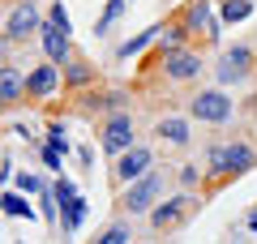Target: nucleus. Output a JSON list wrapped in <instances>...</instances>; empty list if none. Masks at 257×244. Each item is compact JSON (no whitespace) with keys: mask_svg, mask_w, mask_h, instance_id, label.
<instances>
[{"mask_svg":"<svg viewBox=\"0 0 257 244\" xmlns=\"http://www.w3.org/2000/svg\"><path fill=\"white\" fill-rule=\"evenodd\" d=\"M159 193H163V172H159V167H150L142 180L124 184V197H120V206H124L128 214H142V210H155Z\"/></svg>","mask_w":257,"mask_h":244,"instance_id":"f257e3e1","label":"nucleus"},{"mask_svg":"<svg viewBox=\"0 0 257 244\" xmlns=\"http://www.w3.org/2000/svg\"><path fill=\"white\" fill-rule=\"evenodd\" d=\"M257 163V154H253V146H244V142H227V146H214L210 150V172L214 176H240V172H248Z\"/></svg>","mask_w":257,"mask_h":244,"instance_id":"f03ea898","label":"nucleus"},{"mask_svg":"<svg viewBox=\"0 0 257 244\" xmlns=\"http://www.w3.org/2000/svg\"><path fill=\"white\" fill-rule=\"evenodd\" d=\"M189 116L206 120V125H223V120H231V99L223 90H197V99L189 103Z\"/></svg>","mask_w":257,"mask_h":244,"instance_id":"7ed1b4c3","label":"nucleus"},{"mask_svg":"<svg viewBox=\"0 0 257 244\" xmlns=\"http://www.w3.org/2000/svg\"><path fill=\"white\" fill-rule=\"evenodd\" d=\"M99 146H103L107 154H124V150H133V120H128V111H116V116L103 125Z\"/></svg>","mask_w":257,"mask_h":244,"instance_id":"20e7f679","label":"nucleus"},{"mask_svg":"<svg viewBox=\"0 0 257 244\" xmlns=\"http://www.w3.org/2000/svg\"><path fill=\"white\" fill-rule=\"evenodd\" d=\"M35 30H43L39 26V9L30 5V0H18L9 9V22H5V39L9 43H22L26 35H35Z\"/></svg>","mask_w":257,"mask_h":244,"instance_id":"39448f33","label":"nucleus"},{"mask_svg":"<svg viewBox=\"0 0 257 244\" xmlns=\"http://www.w3.org/2000/svg\"><path fill=\"white\" fill-rule=\"evenodd\" d=\"M248 69H253V52L236 43L231 52H223V60H219V81L223 86H236V81L248 77Z\"/></svg>","mask_w":257,"mask_h":244,"instance_id":"423d86ee","label":"nucleus"},{"mask_svg":"<svg viewBox=\"0 0 257 244\" xmlns=\"http://www.w3.org/2000/svg\"><path fill=\"white\" fill-rule=\"evenodd\" d=\"M163 73H167L172 81H189V77H197V73H202V56L189 52V47H176V52L163 56Z\"/></svg>","mask_w":257,"mask_h":244,"instance_id":"0eeeda50","label":"nucleus"},{"mask_svg":"<svg viewBox=\"0 0 257 244\" xmlns=\"http://www.w3.org/2000/svg\"><path fill=\"white\" fill-rule=\"evenodd\" d=\"M189 214H193V197H172V201H163V206L150 210V227H155V231H167V227L184 223Z\"/></svg>","mask_w":257,"mask_h":244,"instance_id":"6e6552de","label":"nucleus"},{"mask_svg":"<svg viewBox=\"0 0 257 244\" xmlns=\"http://www.w3.org/2000/svg\"><path fill=\"white\" fill-rule=\"evenodd\" d=\"M146 172H150V150H146V146H133V150H124V154L116 159V180H120V184L142 180Z\"/></svg>","mask_w":257,"mask_h":244,"instance_id":"1a4fd4ad","label":"nucleus"},{"mask_svg":"<svg viewBox=\"0 0 257 244\" xmlns=\"http://www.w3.org/2000/svg\"><path fill=\"white\" fill-rule=\"evenodd\" d=\"M60 90V64H39V69L26 73V94H35V99H47V94Z\"/></svg>","mask_w":257,"mask_h":244,"instance_id":"9d476101","label":"nucleus"},{"mask_svg":"<svg viewBox=\"0 0 257 244\" xmlns=\"http://www.w3.org/2000/svg\"><path fill=\"white\" fill-rule=\"evenodd\" d=\"M180 22H184L189 30H202L206 39H219V22L210 18V0H193L189 9H184V18H180Z\"/></svg>","mask_w":257,"mask_h":244,"instance_id":"9b49d317","label":"nucleus"},{"mask_svg":"<svg viewBox=\"0 0 257 244\" xmlns=\"http://www.w3.org/2000/svg\"><path fill=\"white\" fill-rule=\"evenodd\" d=\"M39 35H43V52H47V60H52V64H64V60H69V35H64V30H56L52 22H47Z\"/></svg>","mask_w":257,"mask_h":244,"instance_id":"f8f14e48","label":"nucleus"},{"mask_svg":"<svg viewBox=\"0 0 257 244\" xmlns=\"http://www.w3.org/2000/svg\"><path fill=\"white\" fill-rule=\"evenodd\" d=\"M22 90H26V81H22V73L13 69V64H5V73H0V99L5 103H18Z\"/></svg>","mask_w":257,"mask_h":244,"instance_id":"ddd939ff","label":"nucleus"},{"mask_svg":"<svg viewBox=\"0 0 257 244\" xmlns=\"http://www.w3.org/2000/svg\"><path fill=\"white\" fill-rule=\"evenodd\" d=\"M60 214H64V227H69V231H77V227L86 223V214H90V201H86L82 193H77V197L69 201V206H60Z\"/></svg>","mask_w":257,"mask_h":244,"instance_id":"4468645a","label":"nucleus"},{"mask_svg":"<svg viewBox=\"0 0 257 244\" xmlns=\"http://www.w3.org/2000/svg\"><path fill=\"white\" fill-rule=\"evenodd\" d=\"M155 35H163V30H159V26H150V30H142V35H133V39H124V43H120V60H128V56H138L142 52V47H150V43H155Z\"/></svg>","mask_w":257,"mask_h":244,"instance_id":"2eb2a0df","label":"nucleus"},{"mask_svg":"<svg viewBox=\"0 0 257 244\" xmlns=\"http://www.w3.org/2000/svg\"><path fill=\"white\" fill-rule=\"evenodd\" d=\"M159 137H163V142H172V146H184L189 142V125H184V120H159Z\"/></svg>","mask_w":257,"mask_h":244,"instance_id":"dca6fc26","label":"nucleus"},{"mask_svg":"<svg viewBox=\"0 0 257 244\" xmlns=\"http://www.w3.org/2000/svg\"><path fill=\"white\" fill-rule=\"evenodd\" d=\"M248 13H253V0H223V9H219V18L227 22V26H236V22H244Z\"/></svg>","mask_w":257,"mask_h":244,"instance_id":"f3484780","label":"nucleus"},{"mask_svg":"<svg viewBox=\"0 0 257 244\" xmlns=\"http://www.w3.org/2000/svg\"><path fill=\"white\" fill-rule=\"evenodd\" d=\"M30 193H5V214L13 218H35V206H30Z\"/></svg>","mask_w":257,"mask_h":244,"instance_id":"a211bd4d","label":"nucleus"},{"mask_svg":"<svg viewBox=\"0 0 257 244\" xmlns=\"http://www.w3.org/2000/svg\"><path fill=\"white\" fill-rule=\"evenodd\" d=\"M124 5H128V0H107V9H103V18L94 22V39H99V35H107V30L116 26V18L124 13Z\"/></svg>","mask_w":257,"mask_h":244,"instance_id":"6ab92c4d","label":"nucleus"},{"mask_svg":"<svg viewBox=\"0 0 257 244\" xmlns=\"http://www.w3.org/2000/svg\"><path fill=\"white\" fill-rule=\"evenodd\" d=\"M128 240H133V235H128V223H111L94 244H128Z\"/></svg>","mask_w":257,"mask_h":244,"instance_id":"aec40b11","label":"nucleus"},{"mask_svg":"<svg viewBox=\"0 0 257 244\" xmlns=\"http://www.w3.org/2000/svg\"><path fill=\"white\" fill-rule=\"evenodd\" d=\"M184 35H189V26H184V22H172V26L163 30V43H167V52H176V47L184 43Z\"/></svg>","mask_w":257,"mask_h":244,"instance_id":"412c9836","label":"nucleus"},{"mask_svg":"<svg viewBox=\"0 0 257 244\" xmlns=\"http://www.w3.org/2000/svg\"><path fill=\"white\" fill-rule=\"evenodd\" d=\"M52 193H56V206H69V201L77 197V189H73V180H64V176H60V180L52 184Z\"/></svg>","mask_w":257,"mask_h":244,"instance_id":"4be33fe9","label":"nucleus"},{"mask_svg":"<svg viewBox=\"0 0 257 244\" xmlns=\"http://www.w3.org/2000/svg\"><path fill=\"white\" fill-rule=\"evenodd\" d=\"M47 22H52L56 30H64V35H73V26H69V13H64V5H60V0L52 5V13H47Z\"/></svg>","mask_w":257,"mask_h":244,"instance_id":"5701e85b","label":"nucleus"},{"mask_svg":"<svg viewBox=\"0 0 257 244\" xmlns=\"http://www.w3.org/2000/svg\"><path fill=\"white\" fill-rule=\"evenodd\" d=\"M47 146H52V150H69V142H64V125H47Z\"/></svg>","mask_w":257,"mask_h":244,"instance_id":"b1692460","label":"nucleus"},{"mask_svg":"<svg viewBox=\"0 0 257 244\" xmlns=\"http://www.w3.org/2000/svg\"><path fill=\"white\" fill-rule=\"evenodd\" d=\"M18 189H22V193H43V180L30 176V172H22V176H18Z\"/></svg>","mask_w":257,"mask_h":244,"instance_id":"393cba45","label":"nucleus"},{"mask_svg":"<svg viewBox=\"0 0 257 244\" xmlns=\"http://www.w3.org/2000/svg\"><path fill=\"white\" fill-rule=\"evenodd\" d=\"M69 81L73 86H86L90 81V64H69Z\"/></svg>","mask_w":257,"mask_h":244,"instance_id":"a878e982","label":"nucleus"},{"mask_svg":"<svg viewBox=\"0 0 257 244\" xmlns=\"http://www.w3.org/2000/svg\"><path fill=\"white\" fill-rule=\"evenodd\" d=\"M197 180H202V176H197V167H180V184H184V189H193Z\"/></svg>","mask_w":257,"mask_h":244,"instance_id":"bb28decb","label":"nucleus"},{"mask_svg":"<svg viewBox=\"0 0 257 244\" xmlns=\"http://www.w3.org/2000/svg\"><path fill=\"white\" fill-rule=\"evenodd\" d=\"M248 227H253V231H257V210H253V214H248Z\"/></svg>","mask_w":257,"mask_h":244,"instance_id":"cd10ccee","label":"nucleus"}]
</instances>
